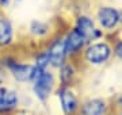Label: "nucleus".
Instances as JSON below:
<instances>
[{
  "instance_id": "2eb2a0df",
  "label": "nucleus",
  "mask_w": 122,
  "mask_h": 115,
  "mask_svg": "<svg viewBox=\"0 0 122 115\" xmlns=\"http://www.w3.org/2000/svg\"><path fill=\"white\" fill-rule=\"evenodd\" d=\"M113 53L117 56L119 60H122V39H118L114 45V49H113Z\"/></svg>"
},
{
  "instance_id": "f8f14e48",
  "label": "nucleus",
  "mask_w": 122,
  "mask_h": 115,
  "mask_svg": "<svg viewBox=\"0 0 122 115\" xmlns=\"http://www.w3.org/2000/svg\"><path fill=\"white\" fill-rule=\"evenodd\" d=\"M29 30L34 37H38V38H42V37H46L50 31V26L49 23L44 22V20H39V19H33L29 24Z\"/></svg>"
},
{
  "instance_id": "1a4fd4ad",
  "label": "nucleus",
  "mask_w": 122,
  "mask_h": 115,
  "mask_svg": "<svg viewBox=\"0 0 122 115\" xmlns=\"http://www.w3.org/2000/svg\"><path fill=\"white\" fill-rule=\"evenodd\" d=\"M14 41V26L5 15H0V48H5Z\"/></svg>"
},
{
  "instance_id": "4468645a",
  "label": "nucleus",
  "mask_w": 122,
  "mask_h": 115,
  "mask_svg": "<svg viewBox=\"0 0 122 115\" xmlns=\"http://www.w3.org/2000/svg\"><path fill=\"white\" fill-rule=\"evenodd\" d=\"M35 68H38L39 71H46L49 67V56H48V52H42L39 53L35 58V64H34Z\"/></svg>"
},
{
  "instance_id": "0eeeda50",
  "label": "nucleus",
  "mask_w": 122,
  "mask_h": 115,
  "mask_svg": "<svg viewBox=\"0 0 122 115\" xmlns=\"http://www.w3.org/2000/svg\"><path fill=\"white\" fill-rule=\"evenodd\" d=\"M10 71L12 72L14 77L18 81H31L33 72H34V65L29 64H18L15 61H8L7 62Z\"/></svg>"
},
{
  "instance_id": "20e7f679",
  "label": "nucleus",
  "mask_w": 122,
  "mask_h": 115,
  "mask_svg": "<svg viewBox=\"0 0 122 115\" xmlns=\"http://www.w3.org/2000/svg\"><path fill=\"white\" fill-rule=\"evenodd\" d=\"M46 52L49 56V65L53 68H60L68 57L64 37H57L56 39H53Z\"/></svg>"
},
{
  "instance_id": "423d86ee",
  "label": "nucleus",
  "mask_w": 122,
  "mask_h": 115,
  "mask_svg": "<svg viewBox=\"0 0 122 115\" xmlns=\"http://www.w3.org/2000/svg\"><path fill=\"white\" fill-rule=\"evenodd\" d=\"M64 41H65V48H66L68 56H73V54L80 53L86 48V45L88 43L87 39L76 29H73V27L65 34Z\"/></svg>"
},
{
  "instance_id": "ddd939ff",
  "label": "nucleus",
  "mask_w": 122,
  "mask_h": 115,
  "mask_svg": "<svg viewBox=\"0 0 122 115\" xmlns=\"http://www.w3.org/2000/svg\"><path fill=\"white\" fill-rule=\"evenodd\" d=\"M75 77V68L72 64L64 62L60 67V80L62 85H68Z\"/></svg>"
},
{
  "instance_id": "39448f33",
  "label": "nucleus",
  "mask_w": 122,
  "mask_h": 115,
  "mask_svg": "<svg viewBox=\"0 0 122 115\" xmlns=\"http://www.w3.org/2000/svg\"><path fill=\"white\" fill-rule=\"evenodd\" d=\"M33 84H34L33 88H34V93L37 95V97L41 99V100H45V99L49 97V95H50V92L53 89L54 76L46 69L33 81Z\"/></svg>"
},
{
  "instance_id": "dca6fc26",
  "label": "nucleus",
  "mask_w": 122,
  "mask_h": 115,
  "mask_svg": "<svg viewBox=\"0 0 122 115\" xmlns=\"http://www.w3.org/2000/svg\"><path fill=\"white\" fill-rule=\"evenodd\" d=\"M14 1H16V0H0V8H3V10L8 8Z\"/></svg>"
},
{
  "instance_id": "6e6552de",
  "label": "nucleus",
  "mask_w": 122,
  "mask_h": 115,
  "mask_svg": "<svg viewBox=\"0 0 122 115\" xmlns=\"http://www.w3.org/2000/svg\"><path fill=\"white\" fill-rule=\"evenodd\" d=\"M58 97H60L62 111L65 114H72L77 108V99H76V96H75V93L72 89L66 88V87L61 88L58 91Z\"/></svg>"
},
{
  "instance_id": "7ed1b4c3",
  "label": "nucleus",
  "mask_w": 122,
  "mask_h": 115,
  "mask_svg": "<svg viewBox=\"0 0 122 115\" xmlns=\"http://www.w3.org/2000/svg\"><path fill=\"white\" fill-rule=\"evenodd\" d=\"M73 29H76L87 39V42L100 41L105 37V31L98 27L95 19L88 14H80L75 18Z\"/></svg>"
},
{
  "instance_id": "f3484780",
  "label": "nucleus",
  "mask_w": 122,
  "mask_h": 115,
  "mask_svg": "<svg viewBox=\"0 0 122 115\" xmlns=\"http://www.w3.org/2000/svg\"><path fill=\"white\" fill-rule=\"evenodd\" d=\"M119 27H122V8L119 10Z\"/></svg>"
},
{
  "instance_id": "9d476101",
  "label": "nucleus",
  "mask_w": 122,
  "mask_h": 115,
  "mask_svg": "<svg viewBox=\"0 0 122 115\" xmlns=\"http://www.w3.org/2000/svg\"><path fill=\"white\" fill-rule=\"evenodd\" d=\"M16 104L18 97L14 91H1L0 92V112L12 110Z\"/></svg>"
},
{
  "instance_id": "9b49d317",
  "label": "nucleus",
  "mask_w": 122,
  "mask_h": 115,
  "mask_svg": "<svg viewBox=\"0 0 122 115\" xmlns=\"http://www.w3.org/2000/svg\"><path fill=\"white\" fill-rule=\"evenodd\" d=\"M81 112L83 115H102L105 112V102L100 99L88 100L87 103H84Z\"/></svg>"
},
{
  "instance_id": "f257e3e1",
  "label": "nucleus",
  "mask_w": 122,
  "mask_h": 115,
  "mask_svg": "<svg viewBox=\"0 0 122 115\" xmlns=\"http://www.w3.org/2000/svg\"><path fill=\"white\" fill-rule=\"evenodd\" d=\"M84 60L91 65H103L113 56V48L106 41L88 42L84 48Z\"/></svg>"
},
{
  "instance_id": "f03ea898",
  "label": "nucleus",
  "mask_w": 122,
  "mask_h": 115,
  "mask_svg": "<svg viewBox=\"0 0 122 115\" xmlns=\"http://www.w3.org/2000/svg\"><path fill=\"white\" fill-rule=\"evenodd\" d=\"M94 19L103 31H115L119 27V8L111 4H103L96 8Z\"/></svg>"
}]
</instances>
